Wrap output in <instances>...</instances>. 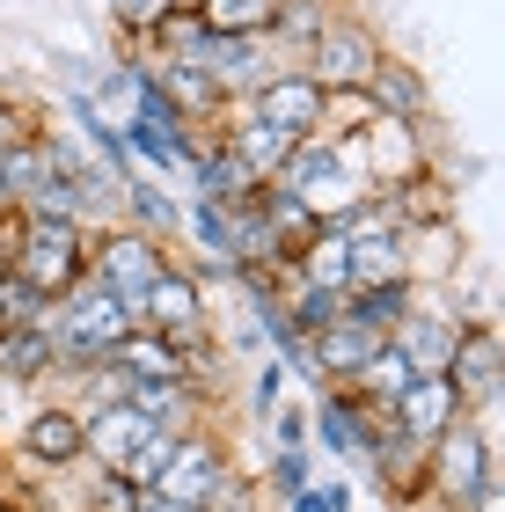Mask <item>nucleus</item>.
I'll list each match as a JSON object with an SVG mask.
<instances>
[{
  "mask_svg": "<svg viewBox=\"0 0 505 512\" xmlns=\"http://www.w3.org/2000/svg\"><path fill=\"white\" fill-rule=\"evenodd\" d=\"M140 330H162L169 344L205 330V286H198V278L176 264V256H169L162 271H154V286L140 293Z\"/></svg>",
  "mask_w": 505,
  "mask_h": 512,
  "instance_id": "nucleus-11",
  "label": "nucleus"
},
{
  "mask_svg": "<svg viewBox=\"0 0 505 512\" xmlns=\"http://www.w3.org/2000/svg\"><path fill=\"white\" fill-rule=\"evenodd\" d=\"M279 300H286V322H293V337H301V344L344 315V293H330V286H301V278H286Z\"/></svg>",
  "mask_w": 505,
  "mask_h": 512,
  "instance_id": "nucleus-25",
  "label": "nucleus"
},
{
  "mask_svg": "<svg viewBox=\"0 0 505 512\" xmlns=\"http://www.w3.org/2000/svg\"><path fill=\"white\" fill-rule=\"evenodd\" d=\"M59 366V344H52V322H30V330H0V381L8 388H37L44 374Z\"/></svg>",
  "mask_w": 505,
  "mask_h": 512,
  "instance_id": "nucleus-20",
  "label": "nucleus"
},
{
  "mask_svg": "<svg viewBox=\"0 0 505 512\" xmlns=\"http://www.w3.org/2000/svg\"><path fill=\"white\" fill-rule=\"evenodd\" d=\"M388 417H396V425L418 439V447H432L440 432H454V425H462V417H476V410L462 403V388H454L447 374H410L403 395L388 403Z\"/></svg>",
  "mask_w": 505,
  "mask_h": 512,
  "instance_id": "nucleus-9",
  "label": "nucleus"
},
{
  "mask_svg": "<svg viewBox=\"0 0 505 512\" xmlns=\"http://www.w3.org/2000/svg\"><path fill=\"white\" fill-rule=\"evenodd\" d=\"M22 461L44 476H59V469H81V410L74 403H44L30 410V425H22Z\"/></svg>",
  "mask_w": 505,
  "mask_h": 512,
  "instance_id": "nucleus-14",
  "label": "nucleus"
},
{
  "mask_svg": "<svg viewBox=\"0 0 505 512\" xmlns=\"http://www.w3.org/2000/svg\"><path fill=\"white\" fill-rule=\"evenodd\" d=\"M198 512H264V483H249V476L227 469V476L213 483V498H205Z\"/></svg>",
  "mask_w": 505,
  "mask_h": 512,
  "instance_id": "nucleus-29",
  "label": "nucleus"
},
{
  "mask_svg": "<svg viewBox=\"0 0 505 512\" xmlns=\"http://www.w3.org/2000/svg\"><path fill=\"white\" fill-rule=\"evenodd\" d=\"M286 512H337V505H330L323 483H308V491H293V498H286Z\"/></svg>",
  "mask_w": 505,
  "mask_h": 512,
  "instance_id": "nucleus-34",
  "label": "nucleus"
},
{
  "mask_svg": "<svg viewBox=\"0 0 505 512\" xmlns=\"http://www.w3.org/2000/svg\"><path fill=\"white\" fill-rule=\"evenodd\" d=\"M323 103H330V88H315L301 66H271L235 110L257 118V125H271V132H286V139H315L323 132Z\"/></svg>",
  "mask_w": 505,
  "mask_h": 512,
  "instance_id": "nucleus-6",
  "label": "nucleus"
},
{
  "mask_svg": "<svg viewBox=\"0 0 505 512\" xmlns=\"http://www.w3.org/2000/svg\"><path fill=\"white\" fill-rule=\"evenodd\" d=\"M118 220L147 227L154 242H176V235H183V198H169V183H154V176H125Z\"/></svg>",
  "mask_w": 505,
  "mask_h": 512,
  "instance_id": "nucleus-22",
  "label": "nucleus"
},
{
  "mask_svg": "<svg viewBox=\"0 0 505 512\" xmlns=\"http://www.w3.org/2000/svg\"><path fill=\"white\" fill-rule=\"evenodd\" d=\"M425 491L447 512H469L476 498L498 491V447H491V432L476 425V417H462L454 432H440L425 447Z\"/></svg>",
  "mask_w": 505,
  "mask_h": 512,
  "instance_id": "nucleus-2",
  "label": "nucleus"
},
{
  "mask_svg": "<svg viewBox=\"0 0 505 512\" xmlns=\"http://www.w3.org/2000/svg\"><path fill=\"white\" fill-rule=\"evenodd\" d=\"M374 59H381V37L366 30L359 15H344V8H330L323 15V30H315L308 44H301V74L315 81V88H366V74H374Z\"/></svg>",
  "mask_w": 505,
  "mask_h": 512,
  "instance_id": "nucleus-5",
  "label": "nucleus"
},
{
  "mask_svg": "<svg viewBox=\"0 0 505 512\" xmlns=\"http://www.w3.org/2000/svg\"><path fill=\"white\" fill-rule=\"evenodd\" d=\"M454 337H462V315H447V308H410L396 330H388V344H396V352L418 366V374H447Z\"/></svg>",
  "mask_w": 505,
  "mask_h": 512,
  "instance_id": "nucleus-17",
  "label": "nucleus"
},
{
  "mask_svg": "<svg viewBox=\"0 0 505 512\" xmlns=\"http://www.w3.org/2000/svg\"><path fill=\"white\" fill-rule=\"evenodd\" d=\"M352 154H359V176L374 183V191H396V183L425 176V125L374 118V125H366V132L352 139Z\"/></svg>",
  "mask_w": 505,
  "mask_h": 512,
  "instance_id": "nucleus-7",
  "label": "nucleus"
},
{
  "mask_svg": "<svg viewBox=\"0 0 505 512\" xmlns=\"http://www.w3.org/2000/svg\"><path fill=\"white\" fill-rule=\"evenodd\" d=\"M162 264H169V242H154L147 227H132V220L88 227V278L118 293L132 308V322H140V293L154 286V271H162Z\"/></svg>",
  "mask_w": 505,
  "mask_h": 512,
  "instance_id": "nucleus-4",
  "label": "nucleus"
},
{
  "mask_svg": "<svg viewBox=\"0 0 505 512\" xmlns=\"http://www.w3.org/2000/svg\"><path fill=\"white\" fill-rule=\"evenodd\" d=\"M140 512H198V505H169V498H147Z\"/></svg>",
  "mask_w": 505,
  "mask_h": 512,
  "instance_id": "nucleus-35",
  "label": "nucleus"
},
{
  "mask_svg": "<svg viewBox=\"0 0 505 512\" xmlns=\"http://www.w3.org/2000/svg\"><path fill=\"white\" fill-rule=\"evenodd\" d=\"M410 308H418V278H366V286L344 293V322H359L374 337H388Z\"/></svg>",
  "mask_w": 505,
  "mask_h": 512,
  "instance_id": "nucleus-19",
  "label": "nucleus"
},
{
  "mask_svg": "<svg viewBox=\"0 0 505 512\" xmlns=\"http://www.w3.org/2000/svg\"><path fill=\"white\" fill-rule=\"evenodd\" d=\"M271 447H308V410L301 403H279V410H271Z\"/></svg>",
  "mask_w": 505,
  "mask_h": 512,
  "instance_id": "nucleus-32",
  "label": "nucleus"
},
{
  "mask_svg": "<svg viewBox=\"0 0 505 512\" xmlns=\"http://www.w3.org/2000/svg\"><path fill=\"white\" fill-rule=\"evenodd\" d=\"M381 344H388V337H374V330H359V322H344V315H337L330 330H315V337L301 344V359H308V374H301V381H315V388H352Z\"/></svg>",
  "mask_w": 505,
  "mask_h": 512,
  "instance_id": "nucleus-10",
  "label": "nucleus"
},
{
  "mask_svg": "<svg viewBox=\"0 0 505 512\" xmlns=\"http://www.w3.org/2000/svg\"><path fill=\"white\" fill-rule=\"evenodd\" d=\"M344 249H352V286L410 278V227H359V235H344Z\"/></svg>",
  "mask_w": 505,
  "mask_h": 512,
  "instance_id": "nucleus-21",
  "label": "nucleus"
},
{
  "mask_svg": "<svg viewBox=\"0 0 505 512\" xmlns=\"http://www.w3.org/2000/svg\"><path fill=\"white\" fill-rule=\"evenodd\" d=\"M110 366H118L125 381H183L176 374V344L162 330H125L118 344H110Z\"/></svg>",
  "mask_w": 505,
  "mask_h": 512,
  "instance_id": "nucleus-24",
  "label": "nucleus"
},
{
  "mask_svg": "<svg viewBox=\"0 0 505 512\" xmlns=\"http://www.w3.org/2000/svg\"><path fill=\"white\" fill-rule=\"evenodd\" d=\"M308 483H315V469H308V447H286V454H271V476H264V491L271 498H293V491H308Z\"/></svg>",
  "mask_w": 505,
  "mask_h": 512,
  "instance_id": "nucleus-28",
  "label": "nucleus"
},
{
  "mask_svg": "<svg viewBox=\"0 0 505 512\" xmlns=\"http://www.w3.org/2000/svg\"><path fill=\"white\" fill-rule=\"evenodd\" d=\"M279 191H293L323 227H344V213H352L374 183L359 176V154L344 147V139H301L293 161L279 169Z\"/></svg>",
  "mask_w": 505,
  "mask_h": 512,
  "instance_id": "nucleus-1",
  "label": "nucleus"
},
{
  "mask_svg": "<svg viewBox=\"0 0 505 512\" xmlns=\"http://www.w3.org/2000/svg\"><path fill=\"white\" fill-rule=\"evenodd\" d=\"M154 432V417H140L132 403H88L81 410V454L96 469H125V454Z\"/></svg>",
  "mask_w": 505,
  "mask_h": 512,
  "instance_id": "nucleus-16",
  "label": "nucleus"
},
{
  "mask_svg": "<svg viewBox=\"0 0 505 512\" xmlns=\"http://www.w3.org/2000/svg\"><path fill=\"white\" fill-rule=\"evenodd\" d=\"M176 8H183V0H110V15H118L132 37H154V30H162V22H169Z\"/></svg>",
  "mask_w": 505,
  "mask_h": 512,
  "instance_id": "nucleus-30",
  "label": "nucleus"
},
{
  "mask_svg": "<svg viewBox=\"0 0 505 512\" xmlns=\"http://www.w3.org/2000/svg\"><path fill=\"white\" fill-rule=\"evenodd\" d=\"M366 439H374V410H366L352 388H315V403H308V447H323V454L344 461V469H359Z\"/></svg>",
  "mask_w": 505,
  "mask_h": 512,
  "instance_id": "nucleus-8",
  "label": "nucleus"
},
{
  "mask_svg": "<svg viewBox=\"0 0 505 512\" xmlns=\"http://www.w3.org/2000/svg\"><path fill=\"white\" fill-rule=\"evenodd\" d=\"M140 505H147V491H132L118 469H96L81 491V512H140Z\"/></svg>",
  "mask_w": 505,
  "mask_h": 512,
  "instance_id": "nucleus-27",
  "label": "nucleus"
},
{
  "mask_svg": "<svg viewBox=\"0 0 505 512\" xmlns=\"http://www.w3.org/2000/svg\"><path fill=\"white\" fill-rule=\"evenodd\" d=\"M227 469H235V461L220 454V439L205 432V425H191V432L176 439V461L162 469V483H154L147 498H169V505H205V498H213V483H220Z\"/></svg>",
  "mask_w": 505,
  "mask_h": 512,
  "instance_id": "nucleus-12",
  "label": "nucleus"
},
{
  "mask_svg": "<svg viewBox=\"0 0 505 512\" xmlns=\"http://www.w3.org/2000/svg\"><path fill=\"white\" fill-rule=\"evenodd\" d=\"M8 278L37 286L44 300H66L88 278V227L81 220H22V242L8 256Z\"/></svg>",
  "mask_w": 505,
  "mask_h": 512,
  "instance_id": "nucleus-3",
  "label": "nucleus"
},
{
  "mask_svg": "<svg viewBox=\"0 0 505 512\" xmlns=\"http://www.w3.org/2000/svg\"><path fill=\"white\" fill-rule=\"evenodd\" d=\"M279 395H286V359L271 352V359L257 366V381H249V403H257V410L271 417V410H279Z\"/></svg>",
  "mask_w": 505,
  "mask_h": 512,
  "instance_id": "nucleus-31",
  "label": "nucleus"
},
{
  "mask_svg": "<svg viewBox=\"0 0 505 512\" xmlns=\"http://www.w3.org/2000/svg\"><path fill=\"white\" fill-rule=\"evenodd\" d=\"M286 8L293 0H191V15L213 37H271V22H279Z\"/></svg>",
  "mask_w": 505,
  "mask_h": 512,
  "instance_id": "nucleus-23",
  "label": "nucleus"
},
{
  "mask_svg": "<svg viewBox=\"0 0 505 512\" xmlns=\"http://www.w3.org/2000/svg\"><path fill=\"white\" fill-rule=\"evenodd\" d=\"M8 205H15V198H8V183H0V213H8Z\"/></svg>",
  "mask_w": 505,
  "mask_h": 512,
  "instance_id": "nucleus-36",
  "label": "nucleus"
},
{
  "mask_svg": "<svg viewBox=\"0 0 505 512\" xmlns=\"http://www.w3.org/2000/svg\"><path fill=\"white\" fill-rule=\"evenodd\" d=\"M366 103H374V118H403V125H432V88H425V74L410 59H396V52H381L374 59V74H366V88H359Z\"/></svg>",
  "mask_w": 505,
  "mask_h": 512,
  "instance_id": "nucleus-15",
  "label": "nucleus"
},
{
  "mask_svg": "<svg viewBox=\"0 0 505 512\" xmlns=\"http://www.w3.org/2000/svg\"><path fill=\"white\" fill-rule=\"evenodd\" d=\"M447 381L462 388L469 410H491L498 403V381H505V359H498V330L484 315L462 322V337H454V359H447Z\"/></svg>",
  "mask_w": 505,
  "mask_h": 512,
  "instance_id": "nucleus-13",
  "label": "nucleus"
},
{
  "mask_svg": "<svg viewBox=\"0 0 505 512\" xmlns=\"http://www.w3.org/2000/svg\"><path fill=\"white\" fill-rule=\"evenodd\" d=\"M30 132H44V125H37V110H30V103H15V96H0V154H8L15 139H30Z\"/></svg>",
  "mask_w": 505,
  "mask_h": 512,
  "instance_id": "nucleus-33",
  "label": "nucleus"
},
{
  "mask_svg": "<svg viewBox=\"0 0 505 512\" xmlns=\"http://www.w3.org/2000/svg\"><path fill=\"white\" fill-rule=\"evenodd\" d=\"M176 439H183L176 425H154V432L140 439V447H132V454H125V469H118V476L132 483V491H154V483H162V469H169V461H176Z\"/></svg>",
  "mask_w": 505,
  "mask_h": 512,
  "instance_id": "nucleus-26",
  "label": "nucleus"
},
{
  "mask_svg": "<svg viewBox=\"0 0 505 512\" xmlns=\"http://www.w3.org/2000/svg\"><path fill=\"white\" fill-rule=\"evenodd\" d=\"M220 147L249 169V183H279V169L293 161V147H301V139H286V132H271V125H257V118H242V110H227Z\"/></svg>",
  "mask_w": 505,
  "mask_h": 512,
  "instance_id": "nucleus-18",
  "label": "nucleus"
}]
</instances>
